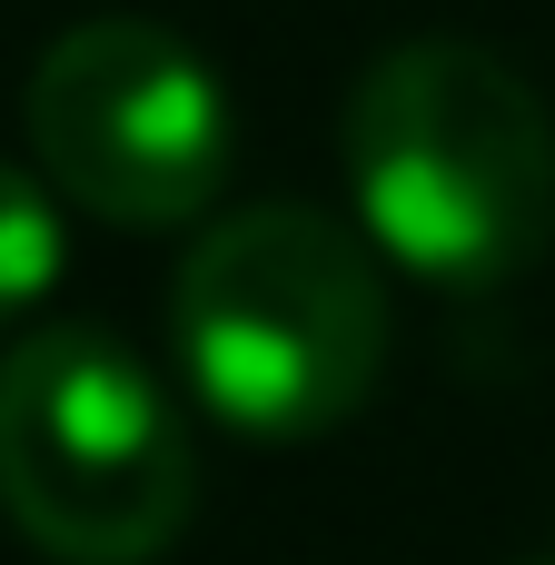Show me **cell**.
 Masks as SVG:
<instances>
[{
    "mask_svg": "<svg viewBox=\"0 0 555 565\" xmlns=\"http://www.w3.org/2000/svg\"><path fill=\"white\" fill-rule=\"evenodd\" d=\"M60 288V209L30 169L0 159V328H20Z\"/></svg>",
    "mask_w": 555,
    "mask_h": 565,
    "instance_id": "5",
    "label": "cell"
},
{
    "mask_svg": "<svg viewBox=\"0 0 555 565\" xmlns=\"http://www.w3.org/2000/svg\"><path fill=\"white\" fill-rule=\"evenodd\" d=\"M348 189L377 258L497 288L555 238V109L477 40H397L348 89Z\"/></svg>",
    "mask_w": 555,
    "mask_h": 565,
    "instance_id": "1",
    "label": "cell"
},
{
    "mask_svg": "<svg viewBox=\"0 0 555 565\" xmlns=\"http://www.w3.org/2000/svg\"><path fill=\"white\" fill-rule=\"evenodd\" d=\"M536 565H555V556H536Z\"/></svg>",
    "mask_w": 555,
    "mask_h": 565,
    "instance_id": "6",
    "label": "cell"
},
{
    "mask_svg": "<svg viewBox=\"0 0 555 565\" xmlns=\"http://www.w3.org/2000/svg\"><path fill=\"white\" fill-rule=\"evenodd\" d=\"M169 338H179V377L199 387L218 427L328 437L377 397L397 308L357 228L298 199H258L189 238Z\"/></svg>",
    "mask_w": 555,
    "mask_h": 565,
    "instance_id": "2",
    "label": "cell"
},
{
    "mask_svg": "<svg viewBox=\"0 0 555 565\" xmlns=\"http://www.w3.org/2000/svg\"><path fill=\"white\" fill-rule=\"evenodd\" d=\"M30 159L109 228H179L228 189L238 109L218 70L159 20H79L30 60Z\"/></svg>",
    "mask_w": 555,
    "mask_h": 565,
    "instance_id": "4",
    "label": "cell"
},
{
    "mask_svg": "<svg viewBox=\"0 0 555 565\" xmlns=\"http://www.w3.org/2000/svg\"><path fill=\"white\" fill-rule=\"evenodd\" d=\"M189 507V417L109 328H30L0 358V516L50 565H159Z\"/></svg>",
    "mask_w": 555,
    "mask_h": 565,
    "instance_id": "3",
    "label": "cell"
}]
</instances>
